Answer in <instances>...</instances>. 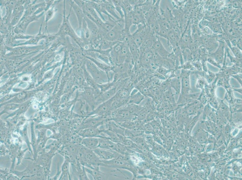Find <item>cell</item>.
Instances as JSON below:
<instances>
[{
    "label": "cell",
    "mask_w": 242,
    "mask_h": 180,
    "mask_svg": "<svg viewBox=\"0 0 242 180\" xmlns=\"http://www.w3.org/2000/svg\"><path fill=\"white\" fill-rule=\"evenodd\" d=\"M100 166H96L90 168L85 167L87 173L91 175L95 180H105L108 178V175L101 172Z\"/></svg>",
    "instance_id": "277c9868"
},
{
    "label": "cell",
    "mask_w": 242,
    "mask_h": 180,
    "mask_svg": "<svg viewBox=\"0 0 242 180\" xmlns=\"http://www.w3.org/2000/svg\"><path fill=\"white\" fill-rule=\"evenodd\" d=\"M73 169L77 176L78 178L80 180H90L87 175L85 166L81 165L77 161L75 164H72Z\"/></svg>",
    "instance_id": "5b68a950"
},
{
    "label": "cell",
    "mask_w": 242,
    "mask_h": 180,
    "mask_svg": "<svg viewBox=\"0 0 242 180\" xmlns=\"http://www.w3.org/2000/svg\"><path fill=\"white\" fill-rule=\"evenodd\" d=\"M101 130L108 139L115 143H121L120 140L116 134L107 129Z\"/></svg>",
    "instance_id": "9c48e42d"
},
{
    "label": "cell",
    "mask_w": 242,
    "mask_h": 180,
    "mask_svg": "<svg viewBox=\"0 0 242 180\" xmlns=\"http://www.w3.org/2000/svg\"><path fill=\"white\" fill-rule=\"evenodd\" d=\"M115 151L119 154L124 155L126 153V146L121 143H116Z\"/></svg>",
    "instance_id": "30bf717a"
},
{
    "label": "cell",
    "mask_w": 242,
    "mask_h": 180,
    "mask_svg": "<svg viewBox=\"0 0 242 180\" xmlns=\"http://www.w3.org/2000/svg\"><path fill=\"white\" fill-rule=\"evenodd\" d=\"M99 158L102 160H108L116 158L120 154L116 151L97 147L92 150Z\"/></svg>",
    "instance_id": "7a4b0ae2"
},
{
    "label": "cell",
    "mask_w": 242,
    "mask_h": 180,
    "mask_svg": "<svg viewBox=\"0 0 242 180\" xmlns=\"http://www.w3.org/2000/svg\"><path fill=\"white\" fill-rule=\"evenodd\" d=\"M99 138L87 137L83 138L81 144L85 147L91 150L98 147L99 142Z\"/></svg>",
    "instance_id": "8992f818"
},
{
    "label": "cell",
    "mask_w": 242,
    "mask_h": 180,
    "mask_svg": "<svg viewBox=\"0 0 242 180\" xmlns=\"http://www.w3.org/2000/svg\"><path fill=\"white\" fill-rule=\"evenodd\" d=\"M153 47L155 52L161 56L167 58L169 54L163 46L159 39H157L155 42Z\"/></svg>",
    "instance_id": "ba28073f"
},
{
    "label": "cell",
    "mask_w": 242,
    "mask_h": 180,
    "mask_svg": "<svg viewBox=\"0 0 242 180\" xmlns=\"http://www.w3.org/2000/svg\"><path fill=\"white\" fill-rule=\"evenodd\" d=\"M129 113L126 111H122L119 113L117 117L120 119H124L129 116Z\"/></svg>",
    "instance_id": "8fae6325"
},
{
    "label": "cell",
    "mask_w": 242,
    "mask_h": 180,
    "mask_svg": "<svg viewBox=\"0 0 242 180\" xmlns=\"http://www.w3.org/2000/svg\"><path fill=\"white\" fill-rule=\"evenodd\" d=\"M102 130L98 127H93L79 130L78 134L83 138L87 137H96L102 138L101 135Z\"/></svg>",
    "instance_id": "3957f363"
},
{
    "label": "cell",
    "mask_w": 242,
    "mask_h": 180,
    "mask_svg": "<svg viewBox=\"0 0 242 180\" xmlns=\"http://www.w3.org/2000/svg\"><path fill=\"white\" fill-rule=\"evenodd\" d=\"M77 157V160L82 166L91 168L95 166H103L104 164L93 150L81 144Z\"/></svg>",
    "instance_id": "6da1fadb"
},
{
    "label": "cell",
    "mask_w": 242,
    "mask_h": 180,
    "mask_svg": "<svg viewBox=\"0 0 242 180\" xmlns=\"http://www.w3.org/2000/svg\"><path fill=\"white\" fill-rule=\"evenodd\" d=\"M116 144V143L112 142L109 139L99 138L98 147L115 151Z\"/></svg>",
    "instance_id": "52a82bcc"
}]
</instances>
